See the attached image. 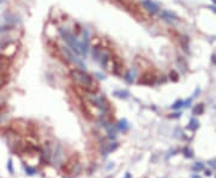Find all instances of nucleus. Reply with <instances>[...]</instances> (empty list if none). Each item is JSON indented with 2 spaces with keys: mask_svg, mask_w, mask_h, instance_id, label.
<instances>
[{
  "mask_svg": "<svg viewBox=\"0 0 216 178\" xmlns=\"http://www.w3.org/2000/svg\"><path fill=\"white\" fill-rule=\"evenodd\" d=\"M135 77H136V71L135 69H129L125 74H124V79L127 84H132L135 81Z\"/></svg>",
  "mask_w": 216,
  "mask_h": 178,
  "instance_id": "12",
  "label": "nucleus"
},
{
  "mask_svg": "<svg viewBox=\"0 0 216 178\" xmlns=\"http://www.w3.org/2000/svg\"><path fill=\"white\" fill-rule=\"evenodd\" d=\"M129 128H130V124H129V122H127L126 119H121V121H119L118 122L119 130H121V132H126Z\"/></svg>",
  "mask_w": 216,
  "mask_h": 178,
  "instance_id": "13",
  "label": "nucleus"
},
{
  "mask_svg": "<svg viewBox=\"0 0 216 178\" xmlns=\"http://www.w3.org/2000/svg\"><path fill=\"white\" fill-rule=\"evenodd\" d=\"M25 171H27V172H28V175H30V176L35 173V169H33V167H29V166H27V167H25Z\"/></svg>",
  "mask_w": 216,
  "mask_h": 178,
  "instance_id": "16",
  "label": "nucleus"
},
{
  "mask_svg": "<svg viewBox=\"0 0 216 178\" xmlns=\"http://www.w3.org/2000/svg\"><path fill=\"white\" fill-rule=\"evenodd\" d=\"M197 127H198V122H197V119H191V122H190V126H189V128H191V129H196Z\"/></svg>",
  "mask_w": 216,
  "mask_h": 178,
  "instance_id": "15",
  "label": "nucleus"
},
{
  "mask_svg": "<svg viewBox=\"0 0 216 178\" xmlns=\"http://www.w3.org/2000/svg\"><path fill=\"white\" fill-rule=\"evenodd\" d=\"M90 49V36H89V31L85 29L83 31V40L79 42V50H80V55L82 56H87L88 52Z\"/></svg>",
  "mask_w": 216,
  "mask_h": 178,
  "instance_id": "7",
  "label": "nucleus"
},
{
  "mask_svg": "<svg viewBox=\"0 0 216 178\" xmlns=\"http://www.w3.org/2000/svg\"><path fill=\"white\" fill-rule=\"evenodd\" d=\"M196 169H199V170H202L203 169V164H197L196 166H195V170Z\"/></svg>",
  "mask_w": 216,
  "mask_h": 178,
  "instance_id": "19",
  "label": "nucleus"
},
{
  "mask_svg": "<svg viewBox=\"0 0 216 178\" xmlns=\"http://www.w3.org/2000/svg\"><path fill=\"white\" fill-rule=\"evenodd\" d=\"M76 165H78V161L77 160H75V158H71L65 165H64V172L65 173H72L73 171H75V167H76Z\"/></svg>",
  "mask_w": 216,
  "mask_h": 178,
  "instance_id": "11",
  "label": "nucleus"
},
{
  "mask_svg": "<svg viewBox=\"0 0 216 178\" xmlns=\"http://www.w3.org/2000/svg\"><path fill=\"white\" fill-rule=\"evenodd\" d=\"M160 17L163 20H166V22H178L179 20L177 15H174L173 12L166 11V10H163V11L160 12Z\"/></svg>",
  "mask_w": 216,
  "mask_h": 178,
  "instance_id": "10",
  "label": "nucleus"
},
{
  "mask_svg": "<svg viewBox=\"0 0 216 178\" xmlns=\"http://www.w3.org/2000/svg\"><path fill=\"white\" fill-rule=\"evenodd\" d=\"M59 50H60V53H61V55L65 58L66 61H69V62L73 63L75 66L79 67V69L85 71V63H84V62L80 60V58H78V55H77L75 52H72L69 47H60Z\"/></svg>",
  "mask_w": 216,
  "mask_h": 178,
  "instance_id": "3",
  "label": "nucleus"
},
{
  "mask_svg": "<svg viewBox=\"0 0 216 178\" xmlns=\"http://www.w3.org/2000/svg\"><path fill=\"white\" fill-rule=\"evenodd\" d=\"M119 1H120V4H121L130 13H132L136 18H139V20L147 19L145 15L143 13V11L139 8V6H138L135 1H132V0H119Z\"/></svg>",
  "mask_w": 216,
  "mask_h": 178,
  "instance_id": "4",
  "label": "nucleus"
},
{
  "mask_svg": "<svg viewBox=\"0 0 216 178\" xmlns=\"http://www.w3.org/2000/svg\"><path fill=\"white\" fill-rule=\"evenodd\" d=\"M4 1H5V0H0V4H2V2H4Z\"/></svg>",
  "mask_w": 216,
  "mask_h": 178,
  "instance_id": "21",
  "label": "nucleus"
},
{
  "mask_svg": "<svg viewBox=\"0 0 216 178\" xmlns=\"http://www.w3.org/2000/svg\"><path fill=\"white\" fill-rule=\"evenodd\" d=\"M111 72L114 74V76H118V77H121L122 76V71H124V62L122 60L119 58L118 55H113L112 54V58H111Z\"/></svg>",
  "mask_w": 216,
  "mask_h": 178,
  "instance_id": "5",
  "label": "nucleus"
},
{
  "mask_svg": "<svg viewBox=\"0 0 216 178\" xmlns=\"http://www.w3.org/2000/svg\"><path fill=\"white\" fill-rule=\"evenodd\" d=\"M7 167H9V171L10 173H13V169H12V160L9 159V163H7Z\"/></svg>",
  "mask_w": 216,
  "mask_h": 178,
  "instance_id": "18",
  "label": "nucleus"
},
{
  "mask_svg": "<svg viewBox=\"0 0 216 178\" xmlns=\"http://www.w3.org/2000/svg\"><path fill=\"white\" fill-rule=\"evenodd\" d=\"M125 178H131V175H130V173H126V175H125Z\"/></svg>",
  "mask_w": 216,
  "mask_h": 178,
  "instance_id": "20",
  "label": "nucleus"
},
{
  "mask_svg": "<svg viewBox=\"0 0 216 178\" xmlns=\"http://www.w3.org/2000/svg\"><path fill=\"white\" fill-rule=\"evenodd\" d=\"M193 178H200V177H197V176H195V177H193Z\"/></svg>",
  "mask_w": 216,
  "mask_h": 178,
  "instance_id": "22",
  "label": "nucleus"
},
{
  "mask_svg": "<svg viewBox=\"0 0 216 178\" xmlns=\"http://www.w3.org/2000/svg\"><path fill=\"white\" fill-rule=\"evenodd\" d=\"M114 96H117L119 98H127L129 96H130V93H129V91L127 90H118V91H115L114 92Z\"/></svg>",
  "mask_w": 216,
  "mask_h": 178,
  "instance_id": "14",
  "label": "nucleus"
},
{
  "mask_svg": "<svg viewBox=\"0 0 216 178\" xmlns=\"http://www.w3.org/2000/svg\"><path fill=\"white\" fill-rule=\"evenodd\" d=\"M142 6L144 7V10L147 12H149L151 15H155V13L160 12V6L153 0H143L142 1Z\"/></svg>",
  "mask_w": 216,
  "mask_h": 178,
  "instance_id": "9",
  "label": "nucleus"
},
{
  "mask_svg": "<svg viewBox=\"0 0 216 178\" xmlns=\"http://www.w3.org/2000/svg\"><path fill=\"white\" fill-rule=\"evenodd\" d=\"M59 31V35L61 36V39L66 42L67 47L75 52L77 55H80V50H79V41L77 40V37L66 28H59L58 29Z\"/></svg>",
  "mask_w": 216,
  "mask_h": 178,
  "instance_id": "2",
  "label": "nucleus"
},
{
  "mask_svg": "<svg viewBox=\"0 0 216 178\" xmlns=\"http://www.w3.org/2000/svg\"><path fill=\"white\" fill-rule=\"evenodd\" d=\"M157 77L155 72L153 71H145L138 79V84L139 85H147V86H151L156 82Z\"/></svg>",
  "mask_w": 216,
  "mask_h": 178,
  "instance_id": "6",
  "label": "nucleus"
},
{
  "mask_svg": "<svg viewBox=\"0 0 216 178\" xmlns=\"http://www.w3.org/2000/svg\"><path fill=\"white\" fill-rule=\"evenodd\" d=\"M91 95H93V97H90V102L95 106H97L98 109H101L103 111H107L109 109V103L104 97H96V96H94V93H91Z\"/></svg>",
  "mask_w": 216,
  "mask_h": 178,
  "instance_id": "8",
  "label": "nucleus"
},
{
  "mask_svg": "<svg viewBox=\"0 0 216 178\" xmlns=\"http://www.w3.org/2000/svg\"><path fill=\"white\" fill-rule=\"evenodd\" d=\"M70 77L85 92H88V93H96L97 92L98 90L97 82L95 81V79L90 74H88L85 71L79 69V68H75V69H72L70 72Z\"/></svg>",
  "mask_w": 216,
  "mask_h": 178,
  "instance_id": "1",
  "label": "nucleus"
},
{
  "mask_svg": "<svg viewBox=\"0 0 216 178\" xmlns=\"http://www.w3.org/2000/svg\"><path fill=\"white\" fill-rule=\"evenodd\" d=\"M184 105V102H181V100H178L177 103L173 105V109H179L180 106H182Z\"/></svg>",
  "mask_w": 216,
  "mask_h": 178,
  "instance_id": "17",
  "label": "nucleus"
}]
</instances>
